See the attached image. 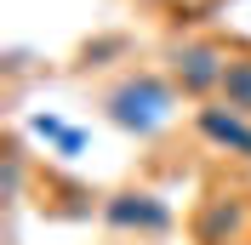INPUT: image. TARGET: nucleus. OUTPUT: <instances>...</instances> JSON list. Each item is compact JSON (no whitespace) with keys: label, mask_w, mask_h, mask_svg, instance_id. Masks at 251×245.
<instances>
[{"label":"nucleus","mask_w":251,"mask_h":245,"mask_svg":"<svg viewBox=\"0 0 251 245\" xmlns=\"http://www.w3.org/2000/svg\"><path fill=\"white\" fill-rule=\"evenodd\" d=\"M29 131H34V137H46V143H63L75 125H63L57 114H34V120H29Z\"/></svg>","instance_id":"8"},{"label":"nucleus","mask_w":251,"mask_h":245,"mask_svg":"<svg viewBox=\"0 0 251 245\" xmlns=\"http://www.w3.org/2000/svg\"><path fill=\"white\" fill-rule=\"evenodd\" d=\"M194 245H246L251 240V199L246 194H211L188 222Z\"/></svg>","instance_id":"4"},{"label":"nucleus","mask_w":251,"mask_h":245,"mask_svg":"<svg viewBox=\"0 0 251 245\" xmlns=\"http://www.w3.org/2000/svg\"><path fill=\"white\" fill-rule=\"evenodd\" d=\"M97 217H103L114 234H137V240H160V234L177 228V211H172L160 194H149V188H120V194H103Z\"/></svg>","instance_id":"3"},{"label":"nucleus","mask_w":251,"mask_h":245,"mask_svg":"<svg viewBox=\"0 0 251 245\" xmlns=\"http://www.w3.org/2000/svg\"><path fill=\"white\" fill-rule=\"evenodd\" d=\"M194 137H200L205 148L234 154V160H246V166H251V114L228 108L223 97H211V103H194Z\"/></svg>","instance_id":"5"},{"label":"nucleus","mask_w":251,"mask_h":245,"mask_svg":"<svg viewBox=\"0 0 251 245\" xmlns=\"http://www.w3.org/2000/svg\"><path fill=\"white\" fill-rule=\"evenodd\" d=\"M177 103H183V92H177L172 74H160V69H126L120 80H109V86L97 92L103 120L120 125V131H131V137H160V131L177 120Z\"/></svg>","instance_id":"1"},{"label":"nucleus","mask_w":251,"mask_h":245,"mask_svg":"<svg viewBox=\"0 0 251 245\" xmlns=\"http://www.w3.org/2000/svg\"><path fill=\"white\" fill-rule=\"evenodd\" d=\"M80 148H86V137H80V131H69V137H63V143H57V154H63V160H75V154H80Z\"/></svg>","instance_id":"9"},{"label":"nucleus","mask_w":251,"mask_h":245,"mask_svg":"<svg viewBox=\"0 0 251 245\" xmlns=\"http://www.w3.org/2000/svg\"><path fill=\"white\" fill-rule=\"evenodd\" d=\"M166 74L188 103H211L223 97V74H228V46L211 34H183L166 46Z\"/></svg>","instance_id":"2"},{"label":"nucleus","mask_w":251,"mask_h":245,"mask_svg":"<svg viewBox=\"0 0 251 245\" xmlns=\"http://www.w3.org/2000/svg\"><path fill=\"white\" fill-rule=\"evenodd\" d=\"M126 51V40L114 34V40H92V46L80 51V69H109V57H120Z\"/></svg>","instance_id":"7"},{"label":"nucleus","mask_w":251,"mask_h":245,"mask_svg":"<svg viewBox=\"0 0 251 245\" xmlns=\"http://www.w3.org/2000/svg\"><path fill=\"white\" fill-rule=\"evenodd\" d=\"M223 103L251 114V46H228V74H223Z\"/></svg>","instance_id":"6"}]
</instances>
